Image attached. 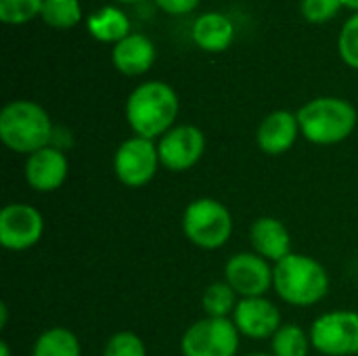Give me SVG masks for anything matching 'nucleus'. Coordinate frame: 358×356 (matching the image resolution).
Wrapping results in <instances>:
<instances>
[{
  "label": "nucleus",
  "mask_w": 358,
  "mask_h": 356,
  "mask_svg": "<svg viewBox=\"0 0 358 356\" xmlns=\"http://www.w3.org/2000/svg\"><path fill=\"white\" fill-rule=\"evenodd\" d=\"M233 323L241 336L252 340H266L281 329V313L264 296L241 298L233 313Z\"/></svg>",
  "instance_id": "nucleus-12"
},
{
  "label": "nucleus",
  "mask_w": 358,
  "mask_h": 356,
  "mask_svg": "<svg viewBox=\"0 0 358 356\" xmlns=\"http://www.w3.org/2000/svg\"><path fill=\"white\" fill-rule=\"evenodd\" d=\"M120 4H136V2H143V0H115Z\"/></svg>",
  "instance_id": "nucleus-31"
},
{
  "label": "nucleus",
  "mask_w": 358,
  "mask_h": 356,
  "mask_svg": "<svg viewBox=\"0 0 358 356\" xmlns=\"http://www.w3.org/2000/svg\"><path fill=\"white\" fill-rule=\"evenodd\" d=\"M69 174V162L65 153L57 147H44L31 155H27L25 162V183L29 189L38 193H52L67 180Z\"/></svg>",
  "instance_id": "nucleus-13"
},
{
  "label": "nucleus",
  "mask_w": 358,
  "mask_h": 356,
  "mask_svg": "<svg viewBox=\"0 0 358 356\" xmlns=\"http://www.w3.org/2000/svg\"><path fill=\"white\" fill-rule=\"evenodd\" d=\"M239 329L233 319L206 317L193 323L182 340V356H235L239 350Z\"/></svg>",
  "instance_id": "nucleus-6"
},
{
  "label": "nucleus",
  "mask_w": 358,
  "mask_h": 356,
  "mask_svg": "<svg viewBox=\"0 0 358 356\" xmlns=\"http://www.w3.org/2000/svg\"><path fill=\"white\" fill-rule=\"evenodd\" d=\"M103 356H147V346L134 332H117L107 340Z\"/></svg>",
  "instance_id": "nucleus-24"
},
{
  "label": "nucleus",
  "mask_w": 358,
  "mask_h": 356,
  "mask_svg": "<svg viewBox=\"0 0 358 356\" xmlns=\"http://www.w3.org/2000/svg\"><path fill=\"white\" fill-rule=\"evenodd\" d=\"M44 233L42 214L29 204H8L0 212V243L4 250L23 252L34 248Z\"/></svg>",
  "instance_id": "nucleus-10"
},
{
  "label": "nucleus",
  "mask_w": 358,
  "mask_h": 356,
  "mask_svg": "<svg viewBox=\"0 0 358 356\" xmlns=\"http://www.w3.org/2000/svg\"><path fill=\"white\" fill-rule=\"evenodd\" d=\"M300 132L302 130H300L298 113L277 109L260 122L258 132H256V141H258V147L262 153L283 155L294 147Z\"/></svg>",
  "instance_id": "nucleus-14"
},
{
  "label": "nucleus",
  "mask_w": 358,
  "mask_h": 356,
  "mask_svg": "<svg viewBox=\"0 0 358 356\" xmlns=\"http://www.w3.org/2000/svg\"><path fill=\"white\" fill-rule=\"evenodd\" d=\"M31 356H82V346L73 332L52 327L38 336Z\"/></svg>",
  "instance_id": "nucleus-19"
},
{
  "label": "nucleus",
  "mask_w": 358,
  "mask_h": 356,
  "mask_svg": "<svg viewBox=\"0 0 358 356\" xmlns=\"http://www.w3.org/2000/svg\"><path fill=\"white\" fill-rule=\"evenodd\" d=\"M44 0H0V21L6 25H23L40 17Z\"/></svg>",
  "instance_id": "nucleus-23"
},
{
  "label": "nucleus",
  "mask_w": 358,
  "mask_h": 356,
  "mask_svg": "<svg viewBox=\"0 0 358 356\" xmlns=\"http://www.w3.org/2000/svg\"><path fill=\"white\" fill-rule=\"evenodd\" d=\"M185 237L201 250H218L233 235V216L224 204L212 197L191 201L182 214Z\"/></svg>",
  "instance_id": "nucleus-5"
},
{
  "label": "nucleus",
  "mask_w": 358,
  "mask_h": 356,
  "mask_svg": "<svg viewBox=\"0 0 358 356\" xmlns=\"http://www.w3.org/2000/svg\"><path fill=\"white\" fill-rule=\"evenodd\" d=\"M0 311H2V321H0V327H6V319H8V313H6V304H0Z\"/></svg>",
  "instance_id": "nucleus-29"
},
{
  "label": "nucleus",
  "mask_w": 358,
  "mask_h": 356,
  "mask_svg": "<svg viewBox=\"0 0 358 356\" xmlns=\"http://www.w3.org/2000/svg\"><path fill=\"white\" fill-rule=\"evenodd\" d=\"M224 281L241 298H262L273 287V269L258 254H235L224 266Z\"/></svg>",
  "instance_id": "nucleus-11"
},
{
  "label": "nucleus",
  "mask_w": 358,
  "mask_h": 356,
  "mask_svg": "<svg viewBox=\"0 0 358 356\" xmlns=\"http://www.w3.org/2000/svg\"><path fill=\"white\" fill-rule=\"evenodd\" d=\"M310 344L325 356L358 355V313L331 311L310 327Z\"/></svg>",
  "instance_id": "nucleus-8"
},
{
  "label": "nucleus",
  "mask_w": 358,
  "mask_h": 356,
  "mask_svg": "<svg viewBox=\"0 0 358 356\" xmlns=\"http://www.w3.org/2000/svg\"><path fill=\"white\" fill-rule=\"evenodd\" d=\"M159 162L170 172H185L197 166L206 151V136L193 124H180L168 130L159 143Z\"/></svg>",
  "instance_id": "nucleus-9"
},
{
  "label": "nucleus",
  "mask_w": 358,
  "mask_h": 356,
  "mask_svg": "<svg viewBox=\"0 0 358 356\" xmlns=\"http://www.w3.org/2000/svg\"><path fill=\"white\" fill-rule=\"evenodd\" d=\"M40 19L52 29H73L84 19L80 0H44Z\"/></svg>",
  "instance_id": "nucleus-20"
},
{
  "label": "nucleus",
  "mask_w": 358,
  "mask_h": 356,
  "mask_svg": "<svg viewBox=\"0 0 358 356\" xmlns=\"http://www.w3.org/2000/svg\"><path fill=\"white\" fill-rule=\"evenodd\" d=\"M157 166H162L157 145L136 134L126 138L113 155L115 176L122 185L130 189H141L149 185L157 174Z\"/></svg>",
  "instance_id": "nucleus-7"
},
{
  "label": "nucleus",
  "mask_w": 358,
  "mask_h": 356,
  "mask_svg": "<svg viewBox=\"0 0 358 356\" xmlns=\"http://www.w3.org/2000/svg\"><path fill=\"white\" fill-rule=\"evenodd\" d=\"M191 38L206 52H224L235 40V23L224 13L210 10L195 19Z\"/></svg>",
  "instance_id": "nucleus-17"
},
{
  "label": "nucleus",
  "mask_w": 358,
  "mask_h": 356,
  "mask_svg": "<svg viewBox=\"0 0 358 356\" xmlns=\"http://www.w3.org/2000/svg\"><path fill=\"white\" fill-rule=\"evenodd\" d=\"M201 304H203V311L208 317L229 319V315L235 313L239 300H237L235 290L227 281H216V283L208 285V290L203 292Z\"/></svg>",
  "instance_id": "nucleus-21"
},
{
  "label": "nucleus",
  "mask_w": 358,
  "mask_h": 356,
  "mask_svg": "<svg viewBox=\"0 0 358 356\" xmlns=\"http://www.w3.org/2000/svg\"><path fill=\"white\" fill-rule=\"evenodd\" d=\"M342 0H302L300 2V13L308 23H327L331 21L340 8H342Z\"/></svg>",
  "instance_id": "nucleus-26"
},
{
  "label": "nucleus",
  "mask_w": 358,
  "mask_h": 356,
  "mask_svg": "<svg viewBox=\"0 0 358 356\" xmlns=\"http://www.w3.org/2000/svg\"><path fill=\"white\" fill-rule=\"evenodd\" d=\"M273 287L292 306H315L329 292V275L321 262L304 254H289L273 269Z\"/></svg>",
  "instance_id": "nucleus-2"
},
{
  "label": "nucleus",
  "mask_w": 358,
  "mask_h": 356,
  "mask_svg": "<svg viewBox=\"0 0 358 356\" xmlns=\"http://www.w3.org/2000/svg\"><path fill=\"white\" fill-rule=\"evenodd\" d=\"M155 55L157 52H155L153 40L141 31H132L124 40L113 44L111 63L120 73H124L128 78H136V76L147 73L153 67Z\"/></svg>",
  "instance_id": "nucleus-15"
},
{
  "label": "nucleus",
  "mask_w": 358,
  "mask_h": 356,
  "mask_svg": "<svg viewBox=\"0 0 358 356\" xmlns=\"http://www.w3.org/2000/svg\"><path fill=\"white\" fill-rule=\"evenodd\" d=\"M250 356H273V355H250Z\"/></svg>",
  "instance_id": "nucleus-32"
},
{
  "label": "nucleus",
  "mask_w": 358,
  "mask_h": 356,
  "mask_svg": "<svg viewBox=\"0 0 358 356\" xmlns=\"http://www.w3.org/2000/svg\"><path fill=\"white\" fill-rule=\"evenodd\" d=\"M342 4H344L346 8H352L355 13H358V0H342Z\"/></svg>",
  "instance_id": "nucleus-28"
},
{
  "label": "nucleus",
  "mask_w": 358,
  "mask_h": 356,
  "mask_svg": "<svg viewBox=\"0 0 358 356\" xmlns=\"http://www.w3.org/2000/svg\"><path fill=\"white\" fill-rule=\"evenodd\" d=\"M310 336L298 325H281L273 336V356H306Z\"/></svg>",
  "instance_id": "nucleus-22"
},
{
  "label": "nucleus",
  "mask_w": 358,
  "mask_h": 356,
  "mask_svg": "<svg viewBox=\"0 0 358 356\" xmlns=\"http://www.w3.org/2000/svg\"><path fill=\"white\" fill-rule=\"evenodd\" d=\"M302 136L315 145H338L346 141L357 128L355 105L340 97H319L308 101L298 111Z\"/></svg>",
  "instance_id": "nucleus-4"
},
{
  "label": "nucleus",
  "mask_w": 358,
  "mask_h": 356,
  "mask_svg": "<svg viewBox=\"0 0 358 356\" xmlns=\"http://www.w3.org/2000/svg\"><path fill=\"white\" fill-rule=\"evenodd\" d=\"M178 109L176 90L166 82L149 80L130 92L126 101V122L136 136L153 141L174 128Z\"/></svg>",
  "instance_id": "nucleus-1"
},
{
  "label": "nucleus",
  "mask_w": 358,
  "mask_h": 356,
  "mask_svg": "<svg viewBox=\"0 0 358 356\" xmlns=\"http://www.w3.org/2000/svg\"><path fill=\"white\" fill-rule=\"evenodd\" d=\"M338 50L342 61L358 69V13H355L352 17L346 19V23L342 25L340 38H338Z\"/></svg>",
  "instance_id": "nucleus-25"
},
{
  "label": "nucleus",
  "mask_w": 358,
  "mask_h": 356,
  "mask_svg": "<svg viewBox=\"0 0 358 356\" xmlns=\"http://www.w3.org/2000/svg\"><path fill=\"white\" fill-rule=\"evenodd\" d=\"M55 134L48 111L34 101H10L0 111V138L15 153H36L50 145Z\"/></svg>",
  "instance_id": "nucleus-3"
},
{
  "label": "nucleus",
  "mask_w": 358,
  "mask_h": 356,
  "mask_svg": "<svg viewBox=\"0 0 358 356\" xmlns=\"http://www.w3.org/2000/svg\"><path fill=\"white\" fill-rule=\"evenodd\" d=\"M155 6L159 10H164L166 15H174V17H180V15H189L193 13L201 0H153Z\"/></svg>",
  "instance_id": "nucleus-27"
},
{
  "label": "nucleus",
  "mask_w": 358,
  "mask_h": 356,
  "mask_svg": "<svg viewBox=\"0 0 358 356\" xmlns=\"http://www.w3.org/2000/svg\"><path fill=\"white\" fill-rule=\"evenodd\" d=\"M0 356H10V348H8V344H6V342H2V344H0Z\"/></svg>",
  "instance_id": "nucleus-30"
},
{
  "label": "nucleus",
  "mask_w": 358,
  "mask_h": 356,
  "mask_svg": "<svg viewBox=\"0 0 358 356\" xmlns=\"http://www.w3.org/2000/svg\"><path fill=\"white\" fill-rule=\"evenodd\" d=\"M86 29L94 40L107 42V44H117L120 40L132 34L128 15L122 8L111 6V4L92 10L86 17Z\"/></svg>",
  "instance_id": "nucleus-18"
},
{
  "label": "nucleus",
  "mask_w": 358,
  "mask_h": 356,
  "mask_svg": "<svg viewBox=\"0 0 358 356\" xmlns=\"http://www.w3.org/2000/svg\"><path fill=\"white\" fill-rule=\"evenodd\" d=\"M252 248L258 256H262L268 262H281L292 254V237L287 227L273 218V216H260L254 220L250 229Z\"/></svg>",
  "instance_id": "nucleus-16"
}]
</instances>
